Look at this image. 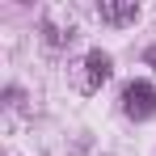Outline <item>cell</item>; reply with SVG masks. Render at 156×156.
I'll list each match as a JSON object with an SVG mask.
<instances>
[{
  "label": "cell",
  "instance_id": "4",
  "mask_svg": "<svg viewBox=\"0 0 156 156\" xmlns=\"http://www.w3.org/2000/svg\"><path fill=\"white\" fill-rule=\"evenodd\" d=\"M144 59H148V63L156 68V47H148V55H144Z\"/></svg>",
  "mask_w": 156,
  "mask_h": 156
},
{
  "label": "cell",
  "instance_id": "3",
  "mask_svg": "<svg viewBox=\"0 0 156 156\" xmlns=\"http://www.w3.org/2000/svg\"><path fill=\"white\" fill-rule=\"evenodd\" d=\"M110 76H114V59L105 51H89L84 55V89H101Z\"/></svg>",
  "mask_w": 156,
  "mask_h": 156
},
{
  "label": "cell",
  "instance_id": "1",
  "mask_svg": "<svg viewBox=\"0 0 156 156\" xmlns=\"http://www.w3.org/2000/svg\"><path fill=\"white\" fill-rule=\"evenodd\" d=\"M122 110H127V118H135V122L152 118L156 114V89L148 80H131L127 89H122Z\"/></svg>",
  "mask_w": 156,
  "mask_h": 156
},
{
  "label": "cell",
  "instance_id": "2",
  "mask_svg": "<svg viewBox=\"0 0 156 156\" xmlns=\"http://www.w3.org/2000/svg\"><path fill=\"white\" fill-rule=\"evenodd\" d=\"M139 4L135 0H105V4H97V17H101L105 26H135L139 21Z\"/></svg>",
  "mask_w": 156,
  "mask_h": 156
}]
</instances>
